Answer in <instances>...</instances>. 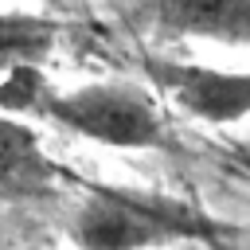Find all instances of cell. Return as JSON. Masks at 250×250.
Returning a JSON list of instances; mask_svg holds the SVG:
<instances>
[{
	"label": "cell",
	"mask_w": 250,
	"mask_h": 250,
	"mask_svg": "<svg viewBox=\"0 0 250 250\" xmlns=\"http://www.w3.org/2000/svg\"><path fill=\"white\" fill-rule=\"evenodd\" d=\"M55 180L59 168L43 152L39 133L12 117H0V199H47Z\"/></svg>",
	"instance_id": "5"
},
{
	"label": "cell",
	"mask_w": 250,
	"mask_h": 250,
	"mask_svg": "<svg viewBox=\"0 0 250 250\" xmlns=\"http://www.w3.org/2000/svg\"><path fill=\"white\" fill-rule=\"evenodd\" d=\"M59 23L27 12H0V74L16 66H39L55 47Z\"/></svg>",
	"instance_id": "6"
},
{
	"label": "cell",
	"mask_w": 250,
	"mask_h": 250,
	"mask_svg": "<svg viewBox=\"0 0 250 250\" xmlns=\"http://www.w3.org/2000/svg\"><path fill=\"white\" fill-rule=\"evenodd\" d=\"M66 234L78 250H145L176 238H211L215 227L188 207L164 199L121 195L113 188H94L90 199L70 215Z\"/></svg>",
	"instance_id": "1"
},
{
	"label": "cell",
	"mask_w": 250,
	"mask_h": 250,
	"mask_svg": "<svg viewBox=\"0 0 250 250\" xmlns=\"http://www.w3.org/2000/svg\"><path fill=\"white\" fill-rule=\"evenodd\" d=\"M43 117L113 148H164L168 145L160 109L152 105L148 94L133 86H86L74 94H55Z\"/></svg>",
	"instance_id": "2"
},
{
	"label": "cell",
	"mask_w": 250,
	"mask_h": 250,
	"mask_svg": "<svg viewBox=\"0 0 250 250\" xmlns=\"http://www.w3.org/2000/svg\"><path fill=\"white\" fill-rule=\"evenodd\" d=\"M148 16L168 35L250 43V0H148Z\"/></svg>",
	"instance_id": "4"
},
{
	"label": "cell",
	"mask_w": 250,
	"mask_h": 250,
	"mask_svg": "<svg viewBox=\"0 0 250 250\" xmlns=\"http://www.w3.org/2000/svg\"><path fill=\"white\" fill-rule=\"evenodd\" d=\"M148 74L160 90L176 98L180 109H188L199 121L230 125L250 113V70H211V66L152 59Z\"/></svg>",
	"instance_id": "3"
},
{
	"label": "cell",
	"mask_w": 250,
	"mask_h": 250,
	"mask_svg": "<svg viewBox=\"0 0 250 250\" xmlns=\"http://www.w3.org/2000/svg\"><path fill=\"white\" fill-rule=\"evenodd\" d=\"M55 98V90L47 86L39 66H16L0 78V109L8 113H47V102Z\"/></svg>",
	"instance_id": "7"
}]
</instances>
